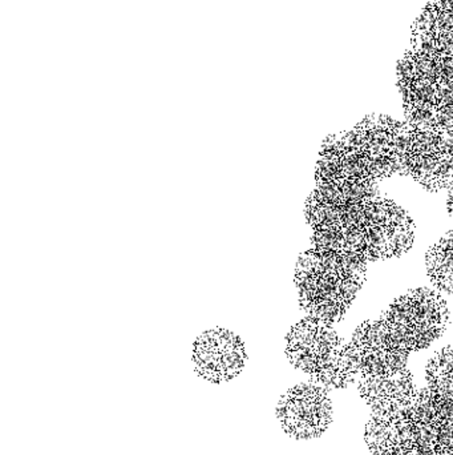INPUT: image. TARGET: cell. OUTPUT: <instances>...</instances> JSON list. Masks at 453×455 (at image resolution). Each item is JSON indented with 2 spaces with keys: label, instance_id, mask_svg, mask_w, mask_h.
<instances>
[{
  "label": "cell",
  "instance_id": "10",
  "mask_svg": "<svg viewBox=\"0 0 453 455\" xmlns=\"http://www.w3.org/2000/svg\"><path fill=\"white\" fill-rule=\"evenodd\" d=\"M416 386L414 384L412 374L408 369L391 375V397L412 399L416 396Z\"/></svg>",
  "mask_w": 453,
  "mask_h": 455
},
{
  "label": "cell",
  "instance_id": "5",
  "mask_svg": "<svg viewBox=\"0 0 453 455\" xmlns=\"http://www.w3.org/2000/svg\"><path fill=\"white\" fill-rule=\"evenodd\" d=\"M192 362L199 378L220 385L237 378L246 366L244 341L228 329L214 327L198 336L192 346Z\"/></svg>",
  "mask_w": 453,
  "mask_h": 455
},
{
  "label": "cell",
  "instance_id": "14",
  "mask_svg": "<svg viewBox=\"0 0 453 455\" xmlns=\"http://www.w3.org/2000/svg\"><path fill=\"white\" fill-rule=\"evenodd\" d=\"M368 405L371 408L373 418L390 422V397L372 399Z\"/></svg>",
  "mask_w": 453,
  "mask_h": 455
},
{
  "label": "cell",
  "instance_id": "2",
  "mask_svg": "<svg viewBox=\"0 0 453 455\" xmlns=\"http://www.w3.org/2000/svg\"><path fill=\"white\" fill-rule=\"evenodd\" d=\"M346 344L330 325L311 317L291 327L286 339V356L291 365L309 374L325 389H343L349 380L340 370V356Z\"/></svg>",
  "mask_w": 453,
  "mask_h": 455
},
{
  "label": "cell",
  "instance_id": "15",
  "mask_svg": "<svg viewBox=\"0 0 453 455\" xmlns=\"http://www.w3.org/2000/svg\"><path fill=\"white\" fill-rule=\"evenodd\" d=\"M447 207H448V213H449V216H451L453 222V187L449 189V193H448Z\"/></svg>",
  "mask_w": 453,
  "mask_h": 455
},
{
  "label": "cell",
  "instance_id": "7",
  "mask_svg": "<svg viewBox=\"0 0 453 455\" xmlns=\"http://www.w3.org/2000/svg\"><path fill=\"white\" fill-rule=\"evenodd\" d=\"M426 265L433 286L440 292L453 294V229L430 246Z\"/></svg>",
  "mask_w": 453,
  "mask_h": 455
},
{
  "label": "cell",
  "instance_id": "1",
  "mask_svg": "<svg viewBox=\"0 0 453 455\" xmlns=\"http://www.w3.org/2000/svg\"><path fill=\"white\" fill-rule=\"evenodd\" d=\"M380 318L388 327L390 349L412 353L442 337L449 310L439 293L418 288L396 298Z\"/></svg>",
  "mask_w": 453,
  "mask_h": 455
},
{
  "label": "cell",
  "instance_id": "8",
  "mask_svg": "<svg viewBox=\"0 0 453 455\" xmlns=\"http://www.w3.org/2000/svg\"><path fill=\"white\" fill-rule=\"evenodd\" d=\"M391 430H392V425L390 422L372 417L366 426V434H364L366 442L372 454H378L380 450L392 446L390 439Z\"/></svg>",
  "mask_w": 453,
  "mask_h": 455
},
{
  "label": "cell",
  "instance_id": "12",
  "mask_svg": "<svg viewBox=\"0 0 453 455\" xmlns=\"http://www.w3.org/2000/svg\"><path fill=\"white\" fill-rule=\"evenodd\" d=\"M439 423H414V447H436Z\"/></svg>",
  "mask_w": 453,
  "mask_h": 455
},
{
  "label": "cell",
  "instance_id": "11",
  "mask_svg": "<svg viewBox=\"0 0 453 455\" xmlns=\"http://www.w3.org/2000/svg\"><path fill=\"white\" fill-rule=\"evenodd\" d=\"M391 444L412 449L414 447V423L411 420H402L391 422Z\"/></svg>",
  "mask_w": 453,
  "mask_h": 455
},
{
  "label": "cell",
  "instance_id": "16",
  "mask_svg": "<svg viewBox=\"0 0 453 455\" xmlns=\"http://www.w3.org/2000/svg\"><path fill=\"white\" fill-rule=\"evenodd\" d=\"M438 455H453V447H445V449H438Z\"/></svg>",
  "mask_w": 453,
  "mask_h": 455
},
{
  "label": "cell",
  "instance_id": "13",
  "mask_svg": "<svg viewBox=\"0 0 453 455\" xmlns=\"http://www.w3.org/2000/svg\"><path fill=\"white\" fill-rule=\"evenodd\" d=\"M428 389L433 392L436 396L442 399H452L453 398V373L440 374L435 378L427 380Z\"/></svg>",
  "mask_w": 453,
  "mask_h": 455
},
{
  "label": "cell",
  "instance_id": "6",
  "mask_svg": "<svg viewBox=\"0 0 453 455\" xmlns=\"http://www.w3.org/2000/svg\"><path fill=\"white\" fill-rule=\"evenodd\" d=\"M327 393L316 384H299L287 390L277 404L275 415L291 438L303 441L321 437L323 429L316 417V399Z\"/></svg>",
  "mask_w": 453,
  "mask_h": 455
},
{
  "label": "cell",
  "instance_id": "3",
  "mask_svg": "<svg viewBox=\"0 0 453 455\" xmlns=\"http://www.w3.org/2000/svg\"><path fill=\"white\" fill-rule=\"evenodd\" d=\"M295 285L307 315L333 327L343 320L363 282L345 280L318 268L310 250H306L297 264Z\"/></svg>",
  "mask_w": 453,
  "mask_h": 455
},
{
  "label": "cell",
  "instance_id": "9",
  "mask_svg": "<svg viewBox=\"0 0 453 455\" xmlns=\"http://www.w3.org/2000/svg\"><path fill=\"white\" fill-rule=\"evenodd\" d=\"M358 389L367 402L391 397V375H364L358 382Z\"/></svg>",
  "mask_w": 453,
  "mask_h": 455
},
{
  "label": "cell",
  "instance_id": "4",
  "mask_svg": "<svg viewBox=\"0 0 453 455\" xmlns=\"http://www.w3.org/2000/svg\"><path fill=\"white\" fill-rule=\"evenodd\" d=\"M411 127L399 175L411 176L430 192L453 187V135L439 129Z\"/></svg>",
  "mask_w": 453,
  "mask_h": 455
}]
</instances>
